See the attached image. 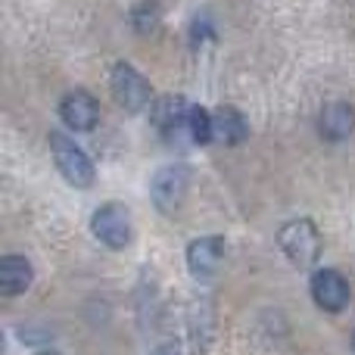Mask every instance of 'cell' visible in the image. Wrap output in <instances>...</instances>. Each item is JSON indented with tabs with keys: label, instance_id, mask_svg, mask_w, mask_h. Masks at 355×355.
I'll use <instances>...</instances> for the list:
<instances>
[{
	"label": "cell",
	"instance_id": "cell-1",
	"mask_svg": "<svg viewBox=\"0 0 355 355\" xmlns=\"http://www.w3.org/2000/svg\"><path fill=\"white\" fill-rule=\"evenodd\" d=\"M50 153H53V162L60 168V175L66 178L72 187L87 190L94 184V162L72 137H66L62 131H50Z\"/></svg>",
	"mask_w": 355,
	"mask_h": 355
},
{
	"label": "cell",
	"instance_id": "cell-2",
	"mask_svg": "<svg viewBox=\"0 0 355 355\" xmlns=\"http://www.w3.org/2000/svg\"><path fill=\"white\" fill-rule=\"evenodd\" d=\"M277 243L281 250L287 252V259L300 268L306 265H315L321 259V237H318V227L312 225L309 218H296V221H287L277 234Z\"/></svg>",
	"mask_w": 355,
	"mask_h": 355
},
{
	"label": "cell",
	"instance_id": "cell-3",
	"mask_svg": "<svg viewBox=\"0 0 355 355\" xmlns=\"http://www.w3.org/2000/svg\"><path fill=\"white\" fill-rule=\"evenodd\" d=\"M91 231L110 250H125L131 243V215L122 202H103L91 218Z\"/></svg>",
	"mask_w": 355,
	"mask_h": 355
},
{
	"label": "cell",
	"instance_id": "cell-4",
	"mask_svg": "<svg viewBox=\"0 0 355 355\" xmlns=\"http://www.w3.org/2000/svg\"><path fill=\"white\" fill-rule=\"evenodd\" d=\"M110 87H112V97H116V103L125 106L128 112H141L144 106L150 103V94H153L150 81L144 78V75L137 72L135 66H128V62H119V66L112 69Z\"/></svg>",
	"mask_w": 355,
	"mask_h": 355
},
{
	"label": "cell",
	"instance_id": "cell-5",
	"mask_svg": "<svg viewBox=\"0 0 355 355\" xmlns=\"http://www.w3.org/2000/svg\"><path fill=\"white\" fill-rule=\"evenodd\" d=\"M187 187H190L187 166H166V168H159V172H156L150 193H153V202H156V209H159V212L172 215L175 209L184 202V196H187Z\"/></svg>",
	"mask_w": 355,
	"mask_h": 355
},
{
	"label": "cell",
	"instance_id": "cell-6",
	"mask_svg": "<svg viewBox=\"0 0 355 355\" xmlns=\"http://www.w3.org/2000/svg\"><path fill=\"white\" fill-rule=\"evenodd\" d=\"M312 300L324 312H343L349 306V284L340 271L334 268H318L312 275Z\"/></svg>",
	"mask_w": 355,
	"mask_h": 355
},
{
	"label": "cell",
	"instance_id": "cell-7",
	"mask_svg": "<svg viewBox=\"0 0 355 355\" xmlns=\"http://www.w3.org/2000/svg\"><path fill=\"white\" fill-rule=\"evenodd\" d=\"M221 262H225V240L218 234L200 237L187 246V268L196 281H209L221 268Z\"/></svg>",
	"mask_w": 355,
	"mask_h": 355
},
{
	"label": "cell",
	"instance_id": "cell-8",
	"mask_svg": "<svg viewBox=\"0 0 355 355\" xmlns=\"http://www.w3.org/2000/svg\"><path fill=\"white\" fill-rule=\"evenodd\" d=\"M60 119H62V125L72 131H91L100 119V106L87 91H72L62 97Z\"/></svg>",
	"mask_w": 355,
	"mask_h": 355
},
{
	"label": "cell",
	"instance_id": "cell-9",
	"mask_svg": "<svg viewBox=\"0 0 355 355\" xmlns=\"http://www.w3.org/2000/svg\"><path fill=\"white\" fill-rule=\"evenodd\" d=\"M250 128H246V119L240 116L234 106H221L212 112V141L227 144V147H237L246 141Z\"/></svg>",
	"mask_w": 355,
	"mask_h": 355
},
{
	"label": "cell",
	"instance_id": "cell-10",
	"mask_svg": "<svg viewBox=\"0 0 355 355\" xmlns=\"http://www.w3.org/2000/svg\"><path fill=\"white\" fill-rule=\"evenodd\" d=\"M31 281H35V271H31V262L25 256H6L0 262V293L3 296L25 293Z\"/></svg>",
	"mask_w": 355,
	"mask_h": 355
},
{
	"label": "cell",
	"instance_id": "cell-11",
	"mask_svg": "<svg viewBox=\"0 0 355 355\" xmlns=\"http://www.w3.org/2000/svg\"><path fill=\"white\" fill-rule=\"evenodd\" d=\"M355 128V110L349 103H331L321 112V135L327 141H343Z\"/></svg>",
	"mask_w": 355,
	"mask_h": 355
},
{
	"label": "cell",
	"instance_id": "cell-12",
	"mask_svg": "<svg viewBox=\"0 0 355 355\" xmlns=\"http://www.w3.org/2000/svg\"><path fill=\"white\" fill-rule=\"evenodd\" d=\"M187 119H190V110L181 97H162L153 106V122L162 131H178L181 125H187Z\"/></svg>",
	"mask_w": 355,
	"mask_h": 355
},
{
	"label": "cell",
	"instance_id": "cell-13",
	"mask_svg": "<svg viewBox=\"0 0 355 355\" xmlns=\"http://www.w3.org/2000/svg\"><path fill=\"white\" fill-rule=\"evenodd\" d=\"M187 128H190V137L196 144H209L212 141V112L202 110V106H193L190 110V119H187Z\"/></svg>",
	"mask_w": 355,
	"mask_h": 355
},
{
	"label": "cell",
	"instance_id": "cell-14",
	"mask_svg": "<svg viewBox=\"0 0 355 355\" xmlns=\"http://www.w3.org/2000/svg\"><path fill=\"white\" fill-rule=\"evenodd\" d=\"M131 22H135V28L141 31V35H147V31L156 28V22H159V3H156V0L137 3L135 12H131Z\"/></svg>",
	"mask_w": 355,
	"mask_h": 355
},
{
	"label": "cell",
	"instance_id": "cell-15",
	"mask_svg": "<svg viewBox=\"0 0 355 355\" xmlns=\"http://www.w3.org/2000/svg\"><path fill=\"white\" fill-rule=\"evenodd\" d=\"M150 355H181V346L178 343H162V346H156Z\"/></svg>",
	"mask_w": 355,
	"mask_h": 355
},
{
	"label": "cell",
	"instance_id": "cell-16",
	"mask_svg": "<svg viewBox=\"0 0 355 355\" xmlns=\"http://www.w3.org/2000/svg\"><path fill=\"white\" fill-rule=\"evenodd\" d=\"M352 346H355V337H352Z\"/></svg>",
	"mask_w": 355,
	"mask_h": 355
}]
</instances>
